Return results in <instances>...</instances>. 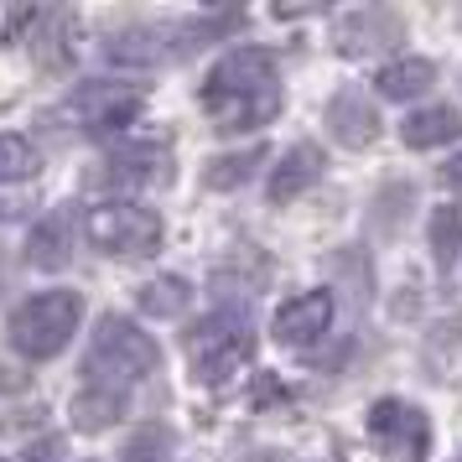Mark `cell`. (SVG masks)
<instances>
[{"instance_id": "cell-1", "label": "cell", "mask_w": 462, "mask_h": 462, "mask_svg": "<svg viewBox=\"0 0 462 462\" xmlns=\"http://www.w3.org/2000/svg\"><path fill=\"white\" fill-rule=\"evenodd\" d=\"M203 109H208L213 130L224 135H245V130L271 125L281 115V73L265 47H234L213 63L208 84H203Z\"/></svg>"}, {"instance_id": "cell-2", "label": "cell", "mask_w": 462, "mask_h": 462, "mask_svg": "<svg viewBox=\"0 0 462 462\" xmlns=\"http://www.w3.org/2000/svg\"><path fill=\"white\" fill-rule=\"evenodd\" d=\"M162 369V348L156 337L141 333L130 317L105 312L94 322V337H88V354H84V374L88 384H105V390H125L135 379H151Z\"/></svg>"}, {"instance_id": "cell-3", "label": "cell", "mask_w": 462, "mask_h": 462, "mask_svg": "<svg viewBox=\"0 0 462 462\" xmlns=\"http://www.w3.org/2000/svg\"><path fill=\"white\" fill-rule=\"evenodd\" d=\"M182 343H188V364L198 384H229L254 358V328L239 307H224V312L192 322Z\"/></svg>"}, {"instance_id": "cell-4", "label": "cell", "mask_w": 462, "mask_h": 462, "mask_svg": "<svg viewBox=\"0 0 462 462\" xmlns=\"http://www.w3.org/2000/svg\"><path fill=\"white\" fill-rule=\"evenodd\" d=\"M79 317H84V296L79 291H42V296H26L22 307L11 312V348L22 358H58L68 348V337L79 333Z\"/></svg>"}, {"instance_id": "cell-5", "label": "cell", "mask_w": 462, "mask_h": 462, "mask_svg": "<svg viewBox=\"0 0 462 462\" xmlns=\"http://www.w3.org/2000/svg\"><path fill=\"white\" fill-rule=\"evenodd\" d=\"M84 239L99 254H120V260H146L162 250V213L146 203H99L84 213Z\"/></svg>"}, {"instance_id": "cell-6", "label": "cell", "mask_w": 462, "mask_h": 462, "mask_svg": "<svg viewBox=\"0 0 462 462\" xmlns=\"http://www.w3.org/2000/svg\"><path fill=\"white\" fill-rule=\"evenodd\" d=\"M369 437L384 462H426L431 452V420L420 405L405 400H374L369 405Z\"/></svg>"}, {"instance_id": "cell-7", "label": "cell", "mask_w": 462, "mask_h": 462, "mask_svg": "<svg viewBox=\"0 0 462 462\" xmlns=\"http://www.w3.org/2000/svg\"><path fill=\"white\" fill-rule=\"evenodd\" d=\"M141 105H146V94L135 84H84L58 109V120H73L88 135H105V130H125L141 115Z\"/></svg>"}, {"instance_id": "cell-8", "label": "cell", "mask_w": 462, "mask_h": 462, "mask_svg": "<svg viewBox=\"0 0 462 462\" xmlns=\"http://www.w3.org/2000/svg\"><path fill=\"white\" fill-rule=\"evenodd\" d=\"M333 312H337L333 291H322V286H317V291H301L275 312V337H281L286 348H312L317 337L333 328Z\"/></svg>"}, {"instance_id": "cell-9", "label": "cell", "mask_w": 462, "mask_h": 462, "mask_svg": "<svg viewBox=\"0 0 462 462\" xmlns=\"http://www.w3.org/2000/svg\"><path fill=\"white\" fill-rule=\"evenodd\" d=\"M328 130H333L337 146H348V151L374 146V141H379V109H374V99H369L364 88H354V84L337 88L333 105H328Z\"/></svg>"}, {"instance_id": "cell-10", "label": "cell", "mask_w": 462, "mask_h": 462, "mask_svg": "<svg viewBox=\"0 0 462 462\" xmlns=\"http://www.w3.org/2000/svg\"><path fill=\"white\" fill-rule=\"evenodd\" d=\"M337 37V52H348V58H374L384 47H395L405 32H400V16L395 11H354V16H343L333 26Z\"/></svg>"}, {"instance_id": "cell-11", "label": "cell", "mask_w": 462, "mask_h": 462, "mask_svg": "<svg viewBox=\"0 0 462 462\" xmlns=\"http://www.w3.org/2000/svg\"><path fill=\"white\" fill-rule=\"evenodd\" d=\"M73 234H79V213H73V203H63V208H52L32 229V239H26V260L37 265V271H63L68 260H73Z\"/></svg>"}, {"instance_id": "cell-12", "label": "cell", "mask_w": 462, "mask_h": 462, "mask_svg": "<svg viewBox=\"0 0 462 462\" xmlns=\"http://www.w3.org/2000/svg\"><path fill=\"white\" fill-rule=\"evenodd\" d=\"M162 177H171L167 146H130V151H115L94 182H125V188H135V182H162Z\"/></svg>"}, {"instance_id": "cell-13", "label": "cell", "mask_w": 462, "mask_h": 462, "mask_svg": "<svg viewBox=\"0 0 462 462\" xmlns=\"http://www.w3.org/2000/svg\"><path fill=\"white\" fill-rule=\"evenodd\" d=\"M317 177H322V151H317L312 141H301V146H291L286 156H281V167L271 171V203H291V198H301Z\"/></svg>"}, {"instance_id": "cell-14", "label": "cell", "mask_w": 462, "mask_h": 462, "mask_svg": "<svg viewBox=\"0 0 462 462\" xmlns=\"http://www.w3.org/2000/svg\"><path fill=\"white\" fill-rule=\"evenodd\" d=\"M462 135V115L452 105H426L416 109L405 125H400V141L411 151H431V146H447V141H457Z\"/></svg>"}, {"instance_id": "cell-15", "label": "cell", "mask_w": 462, "mask_h": 462, "mask_svg": "<svg viewBox=\"0 0 462 462\" xmlns=\"http://www.w3.org/2000/svg\"><path fill=\"white\" fill-rule=\"evenodd\" d=\"M125 411H130V395H125V390L84 384V390L73 395V426H79V431H88V437H94V431H109V426L125 416Z\"/></svg>"}, {"instance_id": "cell-16", "label": "cell", "mask_w": 462, "mask_h": 462, "mask_svg": "<svg viewBox=\"0 0 462 462\" xmlns=\"http://www.w3.org/2000/svg\"><path fill=\"white\" fill-rule=\"evenodd\" d=\"M431 84H437V68L426 63V58H395V63H384L374 73V88L384 99H416Z\"/></svg>"}, {"instance_id": "cell-17", "label": "cell", "mask_w": 462, "mask_h": 462, "mask_svg": "<svg viewBox=\"0 0 462 462\" xmlns=\"http://www.w3.org/2000/svg\"><path fill=\"white\" fill-rule=\"evenodd\" d=\"M192 307V286L182 275H156L141 286V312L146 317H182Z\"/></svg>"}, {"instance_id": "cell-18", "label": "cell", "mask_w": 462, "mask_h": 462, "mask_svg": "<svg viewBox=\"0 0 462 462\" xmlns=\"http://www.w3.org/2000/svg\"><path fill=\"white\" fill-rule=\"evenodd\" d=\"M265 162V146H250V151H229V156H218V162H208L203 167V182H208L213 192H234L250 182V171Z\"/></svg>"}, {"instance_id": "cell-19", "label": "cell", "mask_w": 462, "mask_h": 462, "mask_svg": "<svg viewBox=\"0 0 462 462\" xmlns=\"http://www.w3.org/2000/svg\"><path fill=\"white\" fill-rule=\"evenodd\" d=\"M120 462H188V457H182V441L171 437L167 426H141V431L125 441Z\"/></svg>"}, {"instance_id": "cell-20", "label": "cell", "mask_w": 462, "mask_h": 462, "mask_svg": "<svg viewBox=\"0 0 462 462\" xmlns=\"http://www.w3.org/2000/svg\"><path fill=\"white\" fill-rule=\"evenodd\" d=\"M431 254H437V265L447 271L452 260H457L462 250V203H441L437 213H431Z\"/></svg>"}, {"instance_id": "cell-21", "label": "cell", "mask_w": 462, "mask_h": 462, "mask_svg": "<svg viewBox=\"0 0 462 462\" xmlns=\"http://www.w3.org/2000/svg\"><path fill=\"white\" fill-rule=\"evenodd\" d=\"M105 52H109V63H125V68H151V63H162L156 32H115Z\"/></svg>"}, {"instance_id": "cell-22", "label": "cell", "mask_w": 462, "mask_h": 462, "mask_svg": "<svg viewBox=\"0 0 462 462\" xmlns=\"http://www.w3.org/2000/svg\"><path fill=\"white\" fill-rule=\"evenodd\" d=\"M37 171V146L26 135H0V182H26Z\"/></svg>"}, {"instance_id": "cell-23", "label": "cell", "mask_w": 462, "mask_h": 462, "mask_svg": "<svg viewBox=\"0 0 462 462\" xmlns=\"http://www.w3.org/2000/svg\"><path fill=\"white\" fill-rule=\"evenodd\" d=\"M462 354V312L447 317V322H437L431 333H426V364H431V374L441 379V369H447V358Z\"/></svg>"}, {"instance_id": "cell-24", "label": "cell", "mask_w": 462, "mask_h": 462, "mask_svg": "<svg viewBox=\"0 0 462 462\" xmlns=\"http://www.w3.org/2000/svg\"><path fill=\"white\" fill-rule=\"evenodd\" d=\"M11 462H63V437H37V441H26V447H22Z\"/></svg>"}, {"instance_id": "cell-25", "label": "cell", "mask_w": 462, "mask_h": 462, "mask_svg": "<svg viewBox=\"0 0 462 462\" xmlns=\"http://www.w3.org/2000/svg\"><path fill=\"white\" fill-rule=\"evenodd\" d=\"M441 182H447V188H462V151L447 162V167H441Z\"/></svg>"}, {"instance_id": "cell-26", "label": "cell", "mask_w": 462, "mask_h": 462, "mask_svg": "<svg viewBox=\"0 0 462 462\" xmlns=\"http://www.w3.org/2000/svg\"><path fill=\"white\" fill-rule=\"evenodd\" d=\"M0 286H5V254H0Z\"/></svg>"}, {"instance_id": "cell-27", "label": "cell", "mask_w": 462, "mask_h": 462, "mask_svg": "<svg viewBox=\"0 0 462 462\" xmlns=\"http://www.w3.org/2000/svg\"><path fill=\"white\" fill-rule=\"evenodd\" d=\"M457 462H462V457H457Z\"/></svg>"}]
</instances>
